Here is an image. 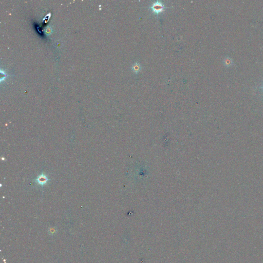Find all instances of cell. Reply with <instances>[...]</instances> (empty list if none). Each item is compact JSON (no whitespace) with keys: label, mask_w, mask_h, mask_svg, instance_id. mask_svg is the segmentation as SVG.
<instances>
[{"label":"cell","mask_w":263,"mask_h":263,"mask_svg":"<svg viewBox=\"0 0 263 263\" xmlns=\"http://www.w3.org/2000/svg\"><path fill=\"white\" fill-rule=\"evenodd\" d=\"M151 9L155 14H159L163 11L164 8V5L160 1H156L153 3L151 6L150 7Z\"/></svg>","instance_id":"cell-1"},{"label":"cell","mask_w":263,"mask_h":263,"mask_svg":"<svg viewBox=\"0 0 263 263\" xmlns=\"http://www.w3.org/2000/svg\"><path fill=\"white\" fill-rule=\"evenodd\" d=\"M49 181V179L45 174H41V175L38 176L37 179H35V181L38 185H44L47 184V182Z\"/></svg>","instance_id":"cell-2"},{"label":"cell","mask_w":263,"mask_h":263,"mask_svg":"<svg viewBox=\"0 0 263 263\" xmlns=\"http://www.w3.org/2000/svg\"><path fill=\"white\" fill-rule=\"evenodd\" d=\"M132 69L135 73H138L140 72V70L141 69L140 64L138 62L134 63L132 66Z\"/></svg>","instance_id":"cell-3"},{"label":"cell","mask_w":263,"mask_h":263,"mask_svg":"<svg viewBox=\"0 0 263 263\" xmlns=\"http://www.w3.org/2000/svg\"><path fill=\"white\" fill-rule=\"evenodd\" d=\"M224 65L226 66H230L231 65L232 63V61L231 59H230L229 58H227L224 59Z\"/></svg>","instance_id":"cell-4"},{"label":"cell","mask_w":263,"mask_h":263,"mask_svg":"<svg viewBox=\"0 0 263 263\" xmlns=\"http://www.w3.org/2000/svg\"><path fill=\"white\" fill-rule=\"evenodd\" d=\"M56 232V230L55 228H50L49 230V233H50V234H52V235L55 234Z\"/></svg>","instance_id":"cell-5"}]
</instances>
